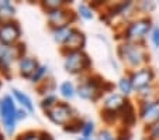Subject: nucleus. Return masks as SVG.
Returning <instances> with one entry per match:
<instances>
[{
	"label": "nucleus",
	"mask_w": 159,
	"mask_h": 140,
	"mask_svg": "<svg viewBox=\"0 0 159 140\" xmlns=\"http://www.w3.org/2000/svg\"><path fill=\"white\" fill-rule=\"evenodd\" d=\"M17 112L18 109L16 108L14 101L11 99V96H4L0 102V118L3 120L4 129L9 134H13L16 129V122H17Z\"/></svg>",
	"instance_id": "f257e3e1"
},
{
	"label": "nucleus",
	"mask_w": 159,
	"mask_h": 140,
	"mask_svg": "<svg viewBox=\"0 0 159 140\" xmlns=\"http://www.w3.org/2000/svg\"><path fill=\"white\" fill-rule=\"evenodd\" d=\"M90 58L87 57L84 52L82 51H70L68 52L65 58V67L66 72L69 74H80L82 71H84L86 68L90 67Z\"/></svg>",
	"instance_id": "f03ea898"
},
{
	"label": "nucleus",
	"mask_w": 159,
	"mask_h": 140,
	"mask_svg": "<svg viewBox=\"0 0 159 140\" xmlns=\"http://www.w3.org/2000/svg\"><path fill=\"white\" fill-rule=\"evenodd\" d=\"M120 55L123 60H125L132 67L141 65L145 61V57H147L144 50L138 44L134 43H125L123 46H120Z\"/></svg>",
	"instance_id": "7ed1b4c3"
},
{
	"label": "nucleus",
	"mask_w": 159,
	"mask_h": 140,
	"mask_svg": "<svg viewBox=\"0 0 159 140\" xmlns=\"http://www.w3.org/2000/svg\"><path fill=\"white\" fill-rule=\"evenodd\" d=\"M151 30V20L149 18H139V20H135L131 24L127 27L124 37L129 41H138L142 40Z\"/></svg>",
	"instance_id": "20e7f679"
},
{
	"label": "nucleus",
	"mask_w": 159,
	"mask_h": 140,
	"mask_svg": "<svg viewBox=\"0 0 159 140\" xmlns=\"http://www.w3.org/2000/svg\"><path fill=\"white\" fill-rule=\"evenodd\" d=\"M47 115L54 123L61 126H66L72 119V109H70V106L68 104L58 102L51 110L47 112Z\"/></svg>",
	"instance_id": "39448f33"
},
{
	"label": "nucleus",
	"mask_w": 159,
	"mask_h": 140,
	"mask_svg": "<svg viewBox=\"0 0 159 140\" xmlns=\"http://www.w3.org/2000/svg\"><path fill=\"white\" fill-rule=\"evenodd\" d=\"M21 36V28L17 22H6L0 26V43L4 46L14 44Z\"/></svg>",
	"instance_id": "423d86ee"
},
{
	"label": "nucleus",
	"mask_w": 159,
	"mask_h": 140,
	"mask_svg": "<svg viewBox=\"0 0 159 140\" xmlns=\"http://www.w3.org/2000/svg\"><path fill=\"white\" fill-rule=\"evenodd\" d=\"M153 71L151 68H142L139 71H135L131 76V82L134 89H138V91H142V89L148 88L151 85V82L153 81Z\"/></svg>",
	"instance_id": "0eeeda50"
},
{
	"label": "nucleus",
	"mask_w": 159,
	"mask_h": 140,
	"mask_svg": "<svg viewBox=\"0 0 159 140\" xmlns=\"http://www.w3.org/2000/svg\"><path fill=\"white\" fill-rule=\"evenodd\" d=\"M141 118L151 125L159 123V102H144V105L141 106Z\"/></svg>",
	"instance_id": "6e6552de"
},
{
	"label": "nucleus",
	"mask_w": 159,
	"mask_h": 140,
	"mask_svg": "<svg viewBox=\"0 0 159 140\" xmlns=\"http://www.w3.org/2000/svg\"><path fill=\"white\" fill-rule=\"evenodd\" d=\"M48 18H49V23L52 26H55V28L63 27V26H69L70 12H66L63 9L51 10V12H48Z\"/></svg>",
	"instance_id": "1a4fd4ad"
},
{
	"label": "nucleus",
	"mask_w": 159,
	"mask_h": 140,
	"mask_svg": "<svg viewBox=\"0 0 159 140\" xmlns=\"http://www.w3.org/2000/svg\"><path fill=\"white\" fill-rule=\"evenodd\" d=\"M38 61L33 57H23L18 62L21 76H25V78H31L34 75V72L38 70Z\"/></svg>",
	"instance_id": "9d476101"
},
{
	"label": "nucleus",
	"mask_w": 159,
	"mask_h": 140,
	"mask_svg": "<svg viewBox=\"0 0 159 140\" xmlns=\"http://www.w3.org/2000/svg\"><path fill=\"white\" fill-rule=\"evenodd\" d=\"M84 46V36L79 30H73L70 38L68 40V43L65 44V47L70 51H80V48Z\"/></svg>",
	"instance_id": "9b49d317"
},
{
	"label": "nucleus",
	"mask_w": 159,
	"mask_h": 140,
	"mask_svg": "<svg viewBox=\"0 0 159 140\" xmlns=\"http://www.w3.org/2000/svg\"><path fill=\"white\" fill-rule=\"evenodd\" d=\"M73 30L75 28L70 27V26H63V27H57L54 30V40L57 41L58 44H62V46H65L66 43H68V40L70 38V36H72Z\"/></svg>",
	"instance_id": "f8f14e48"
},
{
	"label": "nucleus",
	"mask_w": 159,
	"mask_h": 140,
	"mask_svg": "<svg viewBox=\"0 0 159 140\" xmlns=\"http://www.w3.org/2000/svg\"><path fill=\"white\" fill-rule=\"evenodd\" d=\"M120 113H121V118H123V122L125 126H131L135 123V110H134V106L131 105V102L127 101L125 104L123 105V108L120 109Z\"/></svg>",
	"instance_id": "ddd939ff"
},
{
	"label": "nucleus",
	"mask_w": 159,
	"mask_h": 140,
	"mask_svg": "<svg viewBox=\"0 0 159 140\" xmlns=\"http://www.w3.org/2000/svg\"><path fill=\"white\" fill-rule=\"evenodd\" d=\"M125 99H124L123 95L120 94H111L110 96L104 101V109H111V110H120L123 108V105L125 104Z\"/></svg>",
	"instance_id": "4468645a"
},
{
	"label": "nucleus",
	"mask_w": 159,
	"mask_h": 140,
	"mask_svg": "<svg viewBox=\"0 0 159 140\" xmlns=\"http://www.w3.org/2000/svg\"><path fill=\"white\" fill-rule=\"evenodd\" d=\"M13 95H14V98L17 99V102L21 105V106L24 108V109H27L28 112H33L34 110V106H33V101H31V98L28 96L27 94H24V92H21L20 89H13Z\"/></svg>",
	"instance_id": "2eb2a0df"
},
{
	"label": "nucleus",
	"mask_w": 159,
	"mask_h": 140,
	"mask_svg": "<svg viewBox=\"0 0 159 140\" xmlns=\"http://www.w3.org/2000/svg\"><path fill=\"white\" fill-rule=\"evenodd\" d=\"M59 92H61V95H62L63 98H66V99H72V98L75 96V94H76V89H75V86H73L72 82L66 81V82L61 84Z\"/></svg>",
	"instance_id": "dca6fc26"
},
{
	"label": "nucleus",
	"mask_w": 159,
	"mask_h": 140,
	"mask_svg": "<svg viewBox=\"0 0 159 140\" xmlns=\"http://www.w3.org/2000/svg\"><path fill=\"white\" fill-rule=\"evenodd\" d=\"M118 89H120L121 95H129L134 89L131 82V78H121L120 82H118Z\"/></svg>",
	"instance_id": "f3484780"
},
{
	"label": "nucleus",
	"mask_w": 159,
	"mask_h": 140,
	"mask_svg": "<svg viewBox=\"0 0 159 140\" xmlns=\"http://www.w3.org/2000/svg\"><path fill=\"white\" fill-rule=\"evenodd\" d=\"M57 104H58L57 96H55V95H48V96H47L44 101L41 102V108L44 110H47V112H48V110H51Z\"/></svg>",
	"instance_id": "a211bd4d"
},
{
	"label": "nucleus",
	"mask_w": 159,
	"mask_h": 140,
	"mask_svg": "<svg viewBox=\"0 0 159 140\" xmlns=\"http://www.w3.org/2000/svg\"><path fill=\"white\" fill-rule=\"evenodd\" d=\"M79 14H80V17H83L84 20H92V18L94 17L93 14V10L90 9V6H87V4H79Z\"/></svg>",
	"instance_id": "6ab92c4d"
},
{
	"label": "nucleus",
	"mask_w": 159,
	"mask_h": 140,
	"mask_svg": "<svg viewBox=\"0 0 159 140\" xmlns=\"http://www.w3.org/2000/svg\"><path fill=\"white\" fill-rule=\"evenodd\" d=\"M47 72H48V67H45V65H39L38 70H37L35 72H34V75L30 78V79H31V82H33V84L39 82V81H41V79L44 78V75H45Z\"/></svg>",
	"instance_id": "aec40b11"
},
{
	"label": "nucleus",
	"mask_w": 159,
	"mask_h": 140,
	"mask_svg": "<svg viewBox=\"0 0 159 140\" xmlns=\"http://www.w3.org/2000/svg\"><path fill=\"white\" fill-rule=\"evenodd\" d=\"M82 136L83 139H92V134L94 132V123L93 122H86L83 123V128H82Z\"/></svg>",
	"instance_id": "412c9836"
},
{
	"label": "nucleus",
	"mask_w": 159,
	"mask_h": 140,
	"mask_svg": "<svg viewBox=\"0 0 159 140\" xmlns=\"http://www.w3.org/2000/svg\"><path fill=\"white\" fill-rule=\"evenodd\" d=\"M118 116V112L117 110H111V109H104L102 112V118L104 119L107 123H111V122H114L116 119H117Z\"/></svg>",
	"instance_id": "4be33fe9"
},
{
	"label": "nucleus",
	"mask_w": 159,
	"mask_h": 140,
	"mask_svg": "<svg viewBox=\"0 0 159 140\" xmlns=\"http://www.w3.org/2000/svg\"><path fill=\"white\" fill-rule=\"evenodd\" d=\"M63 3L62 2H57V0H49V2H45L44 7L47 9V12H51V10H57V9H62Z\"/></svg>",
	"instance_id": "5701e85b"
},
{
	"label": "nucleus",
	"mask_w": 159,
	"mask_h": 140,
	"mask_svg": "<svg viewBox=\"0 0 159 140\" xmlns=\"http://www.w3.org/2000/svg\"><path fill=\"white\" fill-rule=\"evenodd\" d=\"M17 140H39V133L27 132V133H24V134H20Z\"/></svg>",
	"instance_id": "b1692460"
},
{
	"label": "nucleus",
	"mask_w": 159,
	"mask_h": 140,
	"mask_svg": "<svg viewBox=\"0 0 159 140\" xmlns=\"http://www.w3.org/2000/svg\"><path fill=\"white\" fill-rule=\"evenodd\" d=\"M149 136L152 140H156L159 139V123H155V125L151 126L149 129Z\"/></svg>",
	"instance_id": "393cba45"
},
{
	"label": "nucleus",
	"mask_w": 159,
	"mask_h": 140,
	"mask_svg": "<svg viewBox=\"0 0 159 140\" xmlns=\"http://www.w3.org/2000/svg\"><path fill=\"white\" fill-rule=\"evenodd\" d=\"M97 140H117V137H114L113 136V133H110L108 130H102Z\"/></svg>",
	"instance_id": "a878e982"
},
{
	"label": "nucleus",
	"mask_w": 159,
	"mask_h": 140,
	"mask_svg": "<svg viewBox=\"0 0 159 140\" xmlns=\"http://www.w3.org/2000/svg\"><path fill=\"white\" fill-rule=\"evenodd\" d=\"M152 43L156 48H159V27H155L152 31Z\"/></svg>",
	"instance_id": "bb28decb"
},
{
	"label": "nucleus",
	"mask_w": 159,
	"mask_h": 140,
	"mask_svg": "<svg viewBox=\"0 0 159 140\" xmlns=\"http://www.w3.org/2000/svg\"><path fill=\"white\" fill-rule=\"evenodd\" d=\"M39 140H54V139H52V136L49 133L44 132V133H39Z\"/></svg>",
	"instance_id": "cd10ccee"
},
{
	"label": "nucleus",
	"mask_w": 159,
	"mask_h": 140,
	"mask_svg": "<svg viewBox=\"0 0 159 140\" xmlns=\"http://www.w3.org/2000/svg\"><path fill=\"white\" fill-rule=\"evenodd\" d=\"M78 140H93V139H83V137H82V139H78Z\"/></svg>",
	"instance_id": "c85d7f7f"
},
{
	"label": "nucleus",
	"mask_w": 159,
	"mask_h": 140,
	"mask_svg": "<svg viewBox=\"0 0 159 140\" xmlns=\"http://www.w3.org/2000/svg\"><path fill=\"white\" fill-rule=\"evenodd\" d=\"M0 140H4V137H3V136H2V134H0Z\"/></svg>",
	"instance_id": "c756f323"
}]
</instances>
